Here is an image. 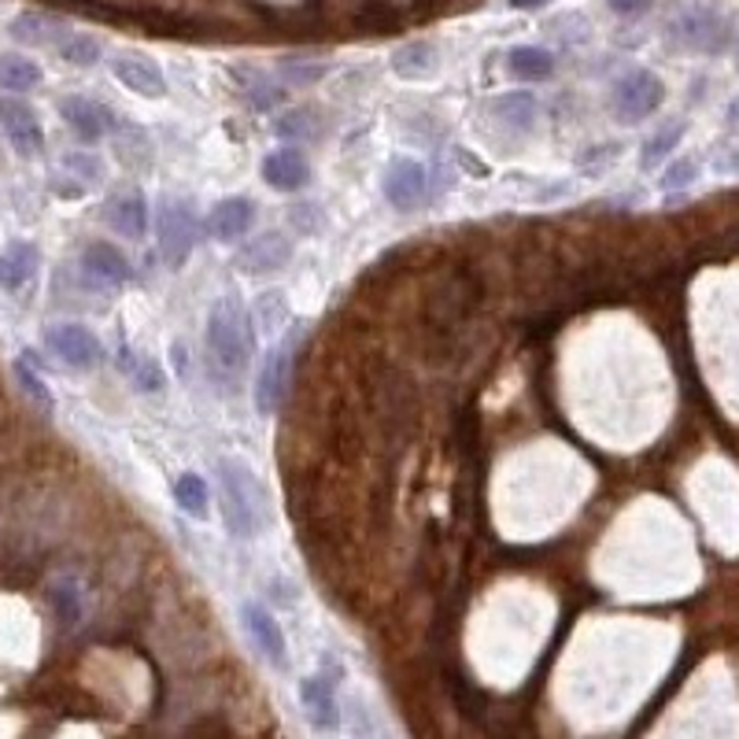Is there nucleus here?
Masks as SVG:
<instances>
[{
	"label": "nucleus",
	"mask_w": 739,
	"mask_h": 739,
	"mask_svg": "<svg viewBox=\"0 0 739 739\" xmlns=\"http://www.w3.org/2000/svg\"><path fill=\"white\" fill-rule=\"evenodd\" d=\"M218 473V503H223V522L234 536L252 540L263 533L270 522V500L263 481L256 478V470L248 466L245 459L223 455L215 462Z\"/></svg>",
	"instance_id": "f257e3e1"
},
{
	"label": "nucleus",
	"mask_w": 739,
	"mask_h": 739,
	"mask_svg": "<svg viewBox=\"0 0 739 739\" xmlns=\"http://www.w3.org/2000/svg\"><path fill=\"white\" fill-rule=\"evenodd\" d=\"M252 315L237 296H218L207 311V351H212L215 367L229 373H240L248 367L252 348H256V333H252Z\"/></svg>",
	"instance_id": "f03ea898"
},
{
	"label": "nucleus",
	"mask_w": 739,
	"mask_h": 739,
	"mask_svg": "<svg viewBox=\"0 0 739 739\" xmlns=\"http://www.w3.org/2000/svg\"><path fill=\"white\" fill-rule=\"evenodd\" d=\"M666 41L699 57H725L736 45V23L714 4H688L666 23Z\"/></svg>",
	"instance_id": "7ed1b4c3"
},
{
	"label": "nucleus",
	"mask_w": 739,
	"mask_h": 739,
	"mask_svg": "<svg viewBox=\"0 0 739 739\" xmlns=\"http://www.w3.org/2000/svg\"><path fill=\"white\" fill-rule=\"evenodd\" d=\"M156 240L160 259L171 270H182L201 240V223H196V207L185 196H163L156 207Z\"/></svg>",
	"instance_id": "20e7f679"
},
{
	"label": "nucleus",
	"mask_w": 739,
	"mask_h": 739,
	"mask_svg": "<svg viewBox=\"0 0 739 739\" xmlns=\"http://www.w3.org/2000/svg\"><path fill=\"white\" fill-rule=\"evenodd\" d=\"M661 104H666V82L647 68L625 71L610 90V112L617 123H625V126L647 123Z\"/></svg>",
	"instance_id": "39448f33"
},
{
	"label": "nucleus",
	"mask_w": 739,
	"mask_h": 739,
	"mask_svg": "<svg viewBox=\"0 0 739 739\" xmlns=\"http://www.w3.org/2000/svg\"><path fill=\"white\" fill-rule=\"evenodd\" d=\"M381 193L389 207L411 215L418 207L429 204V171L411 156H400L389 163V171L381 174Z\"/></svg>",
	"instance_id": "423d86ee"
},
{
	"label": "nucleus",
	"mask_w": 739,
	"mask_h": 739,
	"mask_svg": "<svg viewBox=\"0 0 739 739\" xmlns=\"http://www.w3.org/2000/svg\"><path fill=\"white\" fill-rule=\"evenodd\" d=\"M60 119L71 126L74 137L85 141V145H96V141H104V137H115V130H119V119H115L112 107L93 101V96H79V93H71V96H63L60 101Z\"/></svg>",
	"instance_id": "0eeeda50"
},
{
	"label": "nucleus",
	"mask_w": 739,
	"mask_h": 739,
	"mask_svg": "<svg viewBox=\"0 0 739 739\" xmlns=\"http://www.w3.org/2000/svg\"><path fill=\"white\" fill-rule=\"evenodd\" d=\"M0 130H4L8 145L23 160H34L45 152V130H41L38 112L19 96H0Z\"/></svg>",
	"instance_id": "6e6552de"
},
{
	"label": "nucleus",
	"mask_w": 739,
	"mask_h": 739,
	"mask_svg": "<svg viewBox=\"0 0 739 739\" xmlns=\"http://www.w3.org/2000/svg\"><path fill=\"white\" fill-rule=\"evenodd\" d=\"M45 345L52 356L68 362L71 370H93L96 362H101V340L82 322H52L45 329Z\"/></svg>",
	"instance_id": "1a4fd4ad"
},
{
	"label": "nucleus",
	"mask_w": 739,
	"mask_h": 739,
	"mask_svg": "<svg viewBox=\"0 0 739 739\" xmlns=\"http://www.w3.org/2000/svg\"><path fill=\"white\" fill-rule=\"evenodd\" d=\"M292 351H296V337L281 340V345H274L267 356L259 362V373H256V411L259 414H274L285 396V381H289V367H292Z\"/></svg>",
	"instance_id": "9d476101"
},
{
	"label": "nucleus",
	"mask_w": 739,
	"mask_h": 739,
	"mask_svg": "<svg viewBox=\"0 0 739 739\" xmlns=\"http://www.w3.org/2000/svg\"><path fill=\"white\" fill-rule=\"evenodd\" d=\"M112 74L119 85H126L130 93L145 96V101H163L167 96V74L145 52H119V57H112Z\"/></svg>",
	"instance_id": "9b49d317"
},
{
	"label": "nucleus",
	"mask_w": 739,
	"mask_h": 739,
	"mask_svg": "<svg viewBox=\"0 0 739 739\" xmlns=\"http://www.w3.org/2000/svg\"><path fill=\"white\" fill-rule=\"evenodd\" d=\"M240 622H245L252 644L263 650V658L270 661L274 669H285L289 666V644H285V628L278 625V617H274L267 606L248 599L240 606Z\"/></svg>",
	"instance_id": "f8f14e48"
},
{
	"label": "nucleus",
	"mask_w": 739,
	"mask_h": 739,
	"mask_svg": "<svg viewBox=\"0 0 739 739\" xmlns=\"http://www.w3.org/2000/svg\"><path fill=\"white\" fill-rule=\"evenodd\" d=\"M104 223L126 240H141L148 234L152 212H148V201L145 193H141V185H126V189L112 193V201L104 204Z\"/></svg>",
	"instance_id": "ddd939ff"
},
{
	"label": "nucleus",
	"mask_w": 739,
	"mask_h": 739,
	"mask_svg": "<svg viewBox=\"0 0 739 739\" xmlns=\"http://www.w3.org/2000/svg\"><path fill=\"white\" fill-rule=\"evenodd\" d=\"M82 274L101 289H123V285L134 281V267L130 259L107 240H90L82 248Z\"/></svg>",
	"instance_id": "4468645a"
},
{
	"label": "nucleus",
	"mask_w": 739,
	"mask_h": 739,
	"mask_svg": "<svg viewBox=\"0 0 739 739\" xmlns=\"http://www.w3.org/2000/svg\"><path fill=\"white\" fill-rule=\"evenodd\" d=\"M292 259V240L281 229H267V234L252 237L245 248L237 252V270L245 274H278L285 263Z\"/></svg>",
	"instance_id": "2eb2a0df"
},
{
	"label": "nucleus",
	"mask_w": 739,
	"mask_h": 739,
	"mask_svg": "<svg viewBox=\"0 0 739 739\" xmlns=\"http://www.w3.org/2000/svg\"><path fill=\"white\" fill-rule=\"evenodd\" d=\"M263 182H267L274 193H300L304 185L311 182V160L296 145L274 148L270 156L263 160Z\"/></svg>",
	"instance_id": "dca6fc26"
},
{
	"label": "nucleus",
	"mask_w": 739,
	"mask_h": 739,
	"mask_svg": "<svg viewBox=\"0 0 739 739\" xmlns=\"http://www.w3.org/2000/svg\"><path fill=\"white\" fill-rule=\"evenodd\" d=\"M256 215H259L256 201H248V196H226V201H218L212 207V215H207V229H212L215 240H223V245H234V240L252 234V226H256Z\"/></svg>",
	"instance_id": "f3484780"
},
{
	"label": "nucleus",
	"mask_w": 739,
	"mask_h": 739,
	"mask_svg": "<svg viewBox=\"0 0 739 739\" xmlns=\"http://www.w3.org/2000/svg\"><path fill=\"white\" fill-rule=\"evenodd\" d=\"M300 706H304L307 721H311V728H318V732H333V728H340V702H337L333 684L326 677H304Z\"/></svg>",
	"instance_id": "a211bd4d"
},
{
	"label": "nucleus",
	"mask_w": 739,
	"mask_h": 739,
	"mask_svg": "<svg viewBox=\"0 0 739 739\" xmlns=\"http://www.w3.org/2000/svg\"><path fill=\"white\" fill-rule=\"evenodd\" d=\"M41 267V252L30 240H16L0 252V292H16L34 278Z\"/></svg>",
	"instance_id": "6ab92c4d"
},
{
	"label": "nucleus",
	"mask_w": 739,
	"mask_h": 739,
	"mask_svg": "<svg viewBox=\"0 0 739 739\" xmlns=\"http://www.w3.org/2000/svg\"><path fill=\"white\" fill-rule=\"evenodd\" d=\"M489 115L500 119V123L511 130H533L540 119V101H536V93H528V90L500 93L489 101Z\"/></svg>",
	"instance_id": "aec40b11"
},
{
	"label": "nucleus",
	"mask_w": 739,
	"mask_h": 739,
	"mask_svg": "<svg viewBox=\"0 0 739 739\" xmlns=\"http://www.w3.org/2000/svg\"><path fill=\"white\" fill-rule=\"evenodd\" d=\"M392 71L407 82H425L437 74V45L433 41H407L392 52Z\"/></svg>",
	"instance_id": "412c9836"
},
{
	"label": "nucleus",
	"mask_w": 739,
	"mask_h": 739,
	"mask_svg": "<svg viewBox=\"0 0 739 739\" xmlns=\"http://www.w3.org/2000/svg\"><path fill=\"white\" fill-rule=\"evenodd\" d=\"M8 34H12L19 45H60L63 38H68V30H63L60 19L52 16H41V12H23L12 19V27H8Z\"/></svg>",
	"instance_id": "4be33fe9"
},
{
	"label": "nucleus",
	"mask_w": 739,
	"mask_h": 739,
	"mask_svg": "<svg viewBox=\"0 0 739 739\" xmlns=\"http://www.w3.org/2000/svg\"><path fill=\"white\" fill-rule=\"evenodd\" d=\"M237 82V90L245 93V101L256 107V112H267V107L281 104L285 101V85L278 79H270V74L263 71H248V68H234L229 71Z\"/></svg>",
	"instance_id": "5701e85b"
},
{
	"label": "nucleus",
	"mask_w": 739,
	"mask_h": 739,
	"mask_svg": "<svg viewBox=\"0 0 739 739\" xmlns=\"http://www.w3.org/2000/svg\"><path fill=\"white\" fill-rule=\"evenodd\" d=\"M506 71L517 82H547L555 74V57L540 45H517L506 52Z\"/></svg>",
	"instance_id": "b1692460"
},
{
	"label": "nucleus",
	"mask_w": 739,
	"mask_h": 739,
	"mask_svg": "<svg viewBox=\"0 0 739 739\" xmlns=\"http://www.w3.org/2000/svg\"><path fill=\"white\" fill-rule=\"evenodd\" d=\"M41 85V68L23 52H0V90L23 96Z\"/></svg>",
	"instance_id": "393cba45"
},
{
	"label": "nucleus",
	"mask_w": 739,
	"mask_h": 739,
	"mask_svg": "<svg viewBox=\"0 0 739 739\" xmlns=\"http://www.w3.org/2000/svg\"><path fill=\"white\" fill-rule=\"evenodd\" d=\"M174 503H178L189 517H196V522H204V517L212 514V489H207V481L201 473L185 470L182 478L174 481Z\"/></svg>",
	"instance_id": "a878e982"
},
{
	"label": "nucleus",
	"mask_w": 739,
	"mask_h": 739,
	"mask_svg": "<svg viewBox=\"0 0 739 739\" xmlns=\"http://www.w3.org/2000/svg\"><path fill=\"white\" fill-rule=\"evenodd\" d=\"M684 134H688V126L680 123H666V126H658L655 134H650L647 141H644V148H639V167L644 171H655L658 163H666L673 152L680 148V141H684Z\"/></svg>",
	"instance_id": "bb28decb"
},
{
	"label": "nucleus",
	"mask_w": 739,
	"mask_h": 739,
	"mask_svg": "<svg viewBox=\"0 0 739 739\" xmlns=\"http://www.w3.org/2000/svg\"><path fill=\"white\" fill-rule=\"evenodd\" d=\"M119 370L126 373L130 384H134L137 392H160L163 384H167V373L160 370V362H152L148 356L130 351V348L119 351Z\"/></svg>",
	"instance_id": "cd10ccee"
},
{
	"label": "nucleus",
	"mask_w": 739,
	"mask_h": 739,
	"mask_svg": "<svg viewBox=\"0 0 739 739\" xmlns=\"http://www.w3.org/2000/svg\"><path fill=\"white\" fill-rule=\"evenodd\" d=\"M333 71L326 60H311V57H285L278 60V71H274V79L281 85H292V90H307V85H318L326 79V74Z\"/></svg>",
	"instance_id": "c85d7f7f"
},
{
	"label": "nucleus",
	"mask_w": 739,
	"mask_h": 739,
	"mask_svg": "<svg viewBox=\"0 0 739 739\" xmlns=\"http://www.w3.org/2000/svg\"><path fill=\"white\" fill-rule=\"evenodd\" d=\"M57 49L71 68H93V63H101L104 57V45L93 34H68Z\"/></svg>",
	"instance_id": "c756f323"
},
{
	"label": "nucleus",
	"mask_w": 739,
	"mask_h": 739,
	"mask_svg": "<svg viewBox=\"0 0 739 739\" xmlns=\"http://www.w3.org/2000/svg\"><path fill=\"white\" fill-rule=\"evenodd\" d=\"M16 381L23 384V392H27L38 407H52V389H49V381L34 370V359H30V351L16 359Z\"/></svg>",
	"instance_id": "7c9ffc66"
},
{
	"label": "nucleus",
	"mask_w": 739,
	"mask_h": 739,
	"mask_svg": "<svg viewBox=\"0 0 739 739\" xmlns=\"http://www.w3.org/2000/svg\"><path fill=\"white\" fill-rule=\"evenodd\" d=\"M274 134L285 137V141H307V137H315V115L307 112V107H292V112H285L278 123H274Z\"/></svg>",
	"instance_id": "2f4dec72"
},
{
	"label": "nucleus",
	"mask_w": 739,
	"mask_h": 739,
	"mask_svg": "<svg viewBox=\"0 0 739 739\" xmlns=\"http://www.w3.org/2000/svg\"><path fill=\"white\" fill-rule=\"evenodd\" d=\"M699 160L695 156H677V160H669V167L661 171V189H688V185H695L699 182Z\"/></svg>",
	"instance_id": "473e14b6"
},
{
	"label": "nucleus",
	"mask_w": 739,
	"mask_h": 739,
	"mask_svg": "<svg viewBox=\"0 0 739 739\" xmlns=\"http://www.w3.org/2000/svg\"><path fill=\"white\" fill-rule=\"evenodd\" d=\"M49 595H52V606H57L60 622H68V625L79 622V617H82V603H79V588H74L71 581H57Z\"/></svg>",
	"instance_id": "72a5a7b5"
},
{
	"label": "nucleus",
	"mask_w": 739,
	"mask_h": 739,
	"mask_svg": "<svg viewBox=\"0 0 739 739\" xmlns=\"http://www.w3.org/2000/svg\"><path fill=\"white\" fill-rule=\"evenodd\" d=\"M617 152H622V145H595V148L584 152V156H577V167L588 171V174H599L603 167H610V163L617 160Z\"/></svg>",
	"instance_id": "f704fd0d"
},
{
	"label": "nucleus",
	"mask_w": 739,
	"mask_h": 739,
	"mask_svg": "<svg viewBox=\"0 0 739 739\" xmlns=\"http://www.w3.org/2000/svg\"><path fill=\"white\" fill-rule=\"evenodd\" d=\"M63 167H68L79 182H82V178H90V182L101 178V160L90 156V152H71V156L63 160Z\"/></svg>",
	"instance_id": "c9c22d12"
},
{
	"label": "nucleus",
	"mask_w": 739,
	"mask_h": 739,
	"mask_svg": "<svg viewBox=\"0 0 739 739\" xmlns=\"http://www.w3.org/2000/svg\"><path fill=\"white\" fill-rule=\"evenodd\" d=\"M650 4H655V0H606V8H610L617 19H639V16H647Z\"/></svg>",
	"instance_id": "e433bc0d"
},
{
	"label": "nucleus",
	"mask_w": 739,
	"mask_h": 739,
	"mask_svg": "<svg viewBox=\"0 0 739 739\" xmlns=\"http://www.w3.org/2000/svg\"><path fill=\"white\" fill-rule=\"evenodd\" d=\"M714 171H717V174H736V178H739V145L728 148L725 156L714 163Z\"/></svg>",
	"instance_id": "4c0bfd02"
},
{
	"label": "nucleus",
	"mask_w": 739,
	"mask_h": 739,
	"mask_svg": "<svg viewBox=\"0 0 739 739\" xmlns=\"http://www.w3.org/2000/svg\"><path fill=\"white\" fill-rule=\"evenodd\" d=\"M725 123L732 126V130H739V93L728 101V107H725Z\"/></svg>",
	"instance_id": "58836bf2"
},
{
	"label": "nucleus",
	"mask_w": 739,
	"mask_h": 739,
	"mask_svg": "<svg viewBox=\"0 0 739 739\" xmlns=\"http://www.w3.org/2000/svg\"><path fill=\"white\" fill-rule=\"evenodd\" d=\"M514 8H540V4H547V0H511Z\"/></svg>",
	"instance_id": "ea45409f"
},
{
	"label": "nucleus",
	"mask_w": 739,
	"mask_h": 739,
	"mask_svg": "<svg viewBox=\"0 0 739 739\" xmlns=\"http://www.w3.org/2000/svg\"><path fill=\"white\" fill-rule=\"evenodd\" d=\"M736 68H739V49H736Z\"/></svg>",
	"instance_id": "a19ab883"
}]
</instances>
